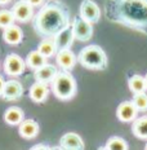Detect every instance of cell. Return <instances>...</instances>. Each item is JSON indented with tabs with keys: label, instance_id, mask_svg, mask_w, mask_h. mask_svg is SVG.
<instances>
[{
	"label": "cell",
	"instance_id": "20",
	"mask_svg": "<svg viewBox=\"0 0 147 150\" xmlns=\"http://www.w3.org/2000/svg\"><path fill=\"white\" fill-rule=\"evenodd\" d=\"M37 51L41 53L44 57L49 58V57H53V56L57 54L58 49H57V45H56V42L53 38H44V39L39 43Z\"/></svg>",
	"mask_w": 147,
	"mask_h": 150
},
{
	"label": "cell",
	"instance_id": "4",
	"mask_svg": "<svg viewBox=\"0 0 147 150\" xmlns=\"http://www.w3.org/2000/svg\"><path fill=\"white\" fill-rule=\"evenodd\" d=\"M52 91L53 95L58 100L68 101L76 95L77 86L76 80L70 71H58L56 78L52 80Z\"/></svg>",
	"mask_w": 147,
	"mask_h": 150
},
{
	"label": "cell",
	"instance_id": "22",
	"mask_svg": "<svg viewBox=\"0 0 147 150\" xmlns=\"http://www.w3.org/2000/svg\"><path fill=\"white\" fill-rule=\"evenodd\" d=\"M128 87H129L130 92L133 93H141V92H146L147 87H146V80L145 76L139 74H134L129 78L128 80Z\"/></svg>",
	"mask_w": 147,
	"mask_h": 150
},
{
	"label": "cell",
	"instance_id": "3",
	"mask_svg": "<svg viewBox=\"0 0 147 150\" xmlns=\"http://www.w3.org/2000/svg\"><path fill=\"white\" fill-rule=\"evenodd\" d=\"M77 61L88 70H103L107 67V54L97 44L84 47L77 56Z\"/></svg>",
	"mask_w": 147,
	"mask_h": 150
},
{
	"label": "cell",
	"instance_id": "23",
	"mask_svg": "<svg viewBox=\"0 0 147 150\" xmlns=\"http://www.w3.org/2000/svg\"><path fill=\"white\" fill-rule=\"evenodd\" d=\"M106 150H127L128 149V142L120 136H114L107 140L105 148Z\"/></svg>",
	"mask_w": 147,
	"mask_h": 150
},
{
	"label": "cell",
	"instance_id": "12",
	"mask_svg": "<svg viewBox=\"0 0 147 150\" xmlns=\"http://www.w3.org/2000/svg\"><path fill=\"white\" fill-rule=\"evenodd\" d=\"M56 62L61 67V70L71 71L76 65V56L74 54L71 49H62L56 54Z\"/></svg>",
	"mask_w": 147,
	"mask_h": 150
},
{
	"label": "cell",
	"instance_id": "7",
	"mask_svg": "<svg viewBox=\"0 0 147 150\" xmlns=\"http://www.w3.org/2000/svg\"><path fill=\"white\" fill-rule=\"evenodd\" d=\"M101 8L93 0H83L79 8V16L92 23H97L101 18Z\"/></svg>",
	"mask_w": 147,
	"mask_h": 150
},
{
	"label": "cell",
	"instance_id": "14",
	"mask_svg": "<svg viewBox=\"0 0 147 150\" xmlns=\"http://www.w3.org/2000/svg\"><path fill=\"white\" fill-rule=\"evenodd\" d=\"M59 145H61L62 149H66V150H83L85 148L83 139L77 133H74V132L65 133L61 137V140H59Z\"/></svg>",
	"mask_w": 147,
	"mask_h": 150
},
{
	"label": "cell",
	"instance_id": "9",
	"mask_svg": "<svg viewBox=\"0 0 147 150\" xmlns=\"http://www.w3.org/2000/svg\"><path fill=\"white\" fill-rule=\"evenodd\" d=\"M23 96V87L21 82L15 79L7 80L4 84V89L1 92V97L5 101H17Z\"/></svg>",
	"mask_w": 147,
	"mask_h": 150
},
{
	"label": "cell",
	"instance_id": "5",
	"mask_svg": "<svg viewBox=\"0 0 147 150\" xmlns=\"http://www.w3.org/2000/svg\"><path fill=\"white\" fill-rule=\"evenodd\" d=\"M72 30L75 40L77 42H88L93 36V23L79 17H75L72 21Z\"/></svg>",
	"mask_w": 147,
	"mask_h": 150
},
{
	"label": "cell",
	"instance_id": "13",
	"mask_svg": "<svg viewBox=\"0 0 147 150\" xmlns=\"http://www.w3.org/2000/svg\"><path fill=\"white\" fill-rule=\"evenodd\" d=\"M58 74V69L52 64H44L41 67L34 70V79L35 82H43V83H52V80Z\"/></svg>",
	"mask_w": 147,
	"mask_h": 150
},
{
	"label": "cell",
	"instance_id": "30",
	"mask_svg": "<svg viewBox=\"0 0 147 150\" xmlns=\"http://www.w3.org/2000/svg\"><path fill=\"white\" fill-rule=\"evenodd\" d=\"M145 80H146V87H147V75L145 76Z\"/></svg>",
	"mask_w": 147,
	"mask_h": 150
},
{
	"label": "cell",
	"instance_id": "26",
	"mask_svg": "<svg viewBox=\"0 0 147 150\" xmlns=\"http://www.w3.org/2000/svg\"><path fill=\"white\" fill-rule=\"evenodd\" d=\"M26 1H29L34 8H36V7H41V5L45 3V0H26Z\"/></svg>",
	"mask_w": 147,
	"mask_h": 150
},
{
	"label": "cell",
	"instance_id": "28",
	"mask_svg": "<svg viewBox=\"0 0 147 150\" xmlns=\"http://www.w3.org/2000/svg\"><path fill=\"white\" fill-rule=\"evenodd\" d=\"M4 84H5L4 78L0 75V96H1V92H3V89H4Z\"/></svg>",
	"mask_w": 147,
	"mask_h": 150
},
{
	"label": "cell",
	"instance_id": "1",
	"mask_svg": "<svg viewBox=\"0 0 147 150\" xmlns=\"http://www.w3.org/2000/svg\"><path fill=\"white\" fill-rule=\"evenodd\" d=\"M103 13L110 22L147 35V0H106Z\"/></svg>",
	"mask_w": 147,
	"mask_h": 150
},
{
	"label": "cell",
	"instance_id": "16",
	"mask_svg": "<svg viewBox=\"0 0 147 150\" xmlns=\"http://www.w3.org/2000/svg\"><path fill=\"white\" fill-rule=\"evenodd\" d=\"M39 123L34 119H23L18 124V132L20 136L26 140H31L39 133Z\"/></svg>",
	"mask_w": 147,
	"mask_h": 150
},
{
	"label": "cell",
	"instance_id": "8",
	"mask_svg": "<svg viewBox=\"0 0 147 150\" xmlns=\"http://www.w3.org/2000/svg\"><path fill=\"white\" fill-rule=\"evenodd\" d=\"M12 13H13L15 21L26 23L34 18V7L26 0H18L12 7Z\"/></svg>",
	"mask_w": 147,
	"mask_h": 150
},
{
	"label": "cell",
	"instance_id": "6",
	"mask_svg": "<svg viewBox=\"0 0 147 150\" xmlns=\"http://www.w3.org/2000/svg\"><path fill=\"white\" fill-rule=\"evenodd\" d=\"M4 73L9 76H20L23 74L26 69V62L22 60V57L15 53H11L4 60Z\"/></svg>",
	"mask_w": 147,
	"mask_h": 150
},
{
	"label": "cell",
	"instance_id": "27",
	"mask_svg": "<svg viewBox=\"0 0 147 150\" xmlns=\"http://www.w3.org/2000/svg\"><path fill=\"white\" fill-rule=\"evenodd\" d=\"M45 149H49V148L46 145H44V144H37L36 146L31 148V150H45Z\"/></svg>",
	"mask_w": 147,
	"mask_h": 150
},
{
	"label": "cell",
	"instance_id": "17",
	"mask_svg": "<svg viewBox=\"0 0 147 150\" xmlns=\"http://www.w3.org/2000/svg\"><path fill=\"white\" fill-rule=\"evenodd\" d=\"M23 39V33L21 27L17 25H11V26L3 29V40L9 45H18Z\"/></svg>",
	"mask_w": 147,
	"mask_h": 150
},
{
	"label": "cell",
	"instance_id": "10",
	"mask_svg": "<svg viewBox=\"0 0 147 150\" xmlns=\"http://www.w3.org/2000/svg\"><path fill=\"white\" fill-rule=\"evenodd\" d=\"M138 112V109L136 108L133 101H123L116 109V117L123 123H130L137 118Z\"/></svg>",
	"mask_w": 147,
	"mask_h": 150
},
{
	"label": "cell",
	"instance_id": "18",
	"mask_svg": "<svg viewBox=\"0 0 147 150\" xmlns=\"http://www.w3.org/2000/svg\"><path fill=\"white\" fill-rule=\"evenodd\" d=\"M25 119V112L18 106H11L4 112V122L9 126H18Z\"/></svg>",
	"mask_w": 147,
	"mask_h": 150
},
{
	"label": "cell",
	"instance_id": "2",
	"mask_svg": "<svg viewBox=\"0 0 147 150\" xmlns=\"http://www.w3.org/2000/svg\"><path fill=\"white\" fill-rule=\"evenodd\" d=\"M71 23L70 11L63 3L51 0L44 3L41 9L32 18V27L37 35L43 38H53L61 30Z\"/></svg>",
	"mask_w": 147,
	"mask_h": 150
},
{
	"label": "cell",
	"instance_id": "24",
	"mask_svg": "<svg viewBox=\"0 0 147 150\" xmlns=\"http://www.w3.org/2000/svg\"><path fill=\"white\" fill-rule=\"evenodd\" d=\"M15 21L12 11H8V9H3L0 11V29H5V27L13 25Z\"/></svg>",
	"mask_w": 147,
	"mask_h": 150
},
{
	"label": "cell",
	"instance_id": "31",
	"mask_svg": "<svg viewBox=\"0 0 147 150\" xmlns=\"http://www.w3.org/2000/svg\"><path fill=\"white\" fill-rule=\"evenodd\" d=\"M145 149H146V150H147V144H146V145H145Z\"/></svg>",
	"mask_w": 147,
	"mask_h": 150
},
{
	"label": "cell",
	"instance_id": "29",
	"mask_svg": "<svg viewBox=\"0 0 147 150\" xmlns=\"http://www.w3.org/2000/svg\"><path fill=\"white\" fill-rule=\"evenodd\" d=\"M12 0H0V5H5L8 4V3H11Z\"/></svg>",
	"mask_w": 147,
	"mask_h": 150
},
{
	"label": "cell",
	"instance_id": "11",
	"mask_svg": "<svg viewBox=\"0 0 147 150\" xmlns=\"http://www.w3.org/2000/svg\"><path fill=\"white\" fill-rule=\"evenodd\" d=\"M56 42V45H57L58 51H62V49H70L71 45H72L75 36H74V30H72V21L71 23L66 26L63 30H61L58 34H56L53 36Z\"/></svg>",
	"mask_w": 147,
	"mask_h": 150
},
{
	"label": "cell",
	"instance_id": "21",
	"mask_svg": "<svg viewBox=\"0 0 147 150\" xmlns=\"http://www.w3.org/2000/svg\"><path fill=\"white\" fill-rule=\"evenodd\" d=\"M46 60H48V58L44 57V56L36 49V51H32L27 54L25 62H26V66L29 69H31V70H36V69L41 67L44 64H46Z\"/></svg>",
	"mask_w": 147,
	"mask_h": 150
},
{
	"label": "cell",
	"instance_id": "19",
	"mask_svg": "<svg viewBox=\"0 0 147 150\" xmlns=\"http://www.w3.org/2000/svg\"><path fill=\"white\" fill-rule=\"evenodd\" d=\"M133 135L139 140H147V115L136 118L132 124Z\"/></svg>",
	"mask_w": 147,
	"mask_h": 150
},
{
	"label": "cell",
	"instance_id": "15",
	"mask_svg": "<svg viewBox=\"0 0 147 150\" xmlns=\"http://www.w3.org/2000/svg\"><path fill=\"white\" fill-rule=\"evenodd\" d=\"M49 95V88H48V83H43V82H36L30 87L29 91V96L30 100L35 104H41L44 102L46 97Z\"/></svg>",
	"mask_w": 147,
	"mask_h": 150
},
{
	"label": "cell",
	"instance_id": "25",
	"mask_svg": "<svg viewBox=\"0 0 147 150\" xmlns=\"http://www.w3.org/2000/svg\"><path fill=\"white\" fill-rule=\"evenodd\" d=\"M136 108L138 109V111H147V95L145 92L141 93H134L133 100Z\"/></svg>",
	"mask_w": 147,
	"mask_h": 150
}]
</instances>
